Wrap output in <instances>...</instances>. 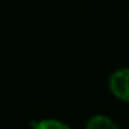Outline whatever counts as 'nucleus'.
Here are the masks:
<instances>
[{
    "mask_svg": "<svg viewBox=\"0 0 129 129\" xmlns=\"http://www.w3.org/2000/svg\"><path fill=\"white\" fill-rule=\"evenodd\" d=\"M128 18H129V15H128Z\"/></svg>",
    "mask_w": 129,
    "mask_h": 129,
    "instance_id": "obj_4",
    "label": "nucleus"
},
{
    "mask_svg": "<svg viewBox=\"0 0 129 129\" xmlns=\"http://www.w3.org/2000/svg\"><path fill=\"white\" fill-rule=\"evenodd\" d=\"M34 129H70V128L67 125L62 123L61 121L47 119V120H42L40 122H38Z\"/></svg>",
    "mask_w": 129,
    "mask_h": 129,
    "instance_id": "obj_3",
    "label": "nucleus"
},
{
    "mask_svg": "<svg viewBox=\"0 0 129 129\" xmlns=\"http://www.w3.org/2000/svg\"><path fill=\"white\" fill-rule=\"evenodd\" d=\"M109 85L116 98L129 102V69H120L112 74Z\"/></svg>",
    "mask_w": 129,
    "mask_h": 129,
    "instance_id": "obj_1",
    "label": "nucleus"
},
{
    "mask_svg": "<svg viewBox=\"0 0 129 129\" xmlns=\"http://www.w3.org/2000/svg\"><path fill=\"white\" fill-rule=\"evenodd\" d=\"M86 129H118L114 122L104 116H95L86 125Z\"/></svg>",
    "mask_w": 129,
    "mask_h": 129,
    "instance_id": "obj_2",
    "label": "nucleus"
}]
</instances>
